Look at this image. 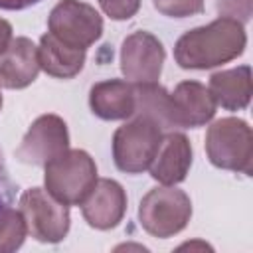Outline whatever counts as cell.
<instances>
[{
  "instance_id": "cell-11",
  "label": "cell",
  "mask_w": 253,
  "mask_h": 253,
  "mask_svg": "<svg viewBox=\"0 0 253 253\" xmlns=\"http://www.w3.org/2000/svg\"><path fill=\"white\" fill-rule=\"evenodd\" d=\"M38 49L28 38H16L0 53V85L22 89L38 75Z\"/></svg>"
},
{
  "instance_id": "cell-8",
  "label": "cell",
  "mask_w": 253,
  "mask_h": 253,
  "mask_svg": "<svg viewBox=\"0 0 253 253\" xmlns=\"http://www.w3.org/2000/svg\"><path fill=\"white\" fill-rule=\"evenodd\" d=\"M65 123L55 115L40 117L18 148V158L26 164H47L67 150Z\"/></svg>"
},
{
  "instance_id": "cell-19",
  "label": "cell",
  "mask_w": 253,
  "mask_h": 253,
  "mask_svg": "<svg viewBox=\"0 0 253 253\" xmlns=\"http://www.w3.org/2000/svg\"><path fill=\"white\" fill-rule=\"evenodd\" d=\"M14 184L10 180L8 168L4 164V156L0 152V223L4 221V217L8 215V211L12 210V200H14Z\"/></svg>"
},
{
  "instance_id": "cell-17",
  "label": "cell",
  "mask_w": 253,
  "mask_h": 253,
  "mask_svg": "<svg viewBox=\"0 0 253 253\" xmlns=\"http://www.w3.org/2000/svg\"><path fill=\"white\" fill-rule=\"evenodd\" d=\"M26 235V219L22 211L10 210L4 221L0 223V249H14L20 247Z\"/></svg>"
},
{
  "instance_id": "cell-15",
  "label": "cell",
  "mask_w": 253,
  "mask_h": 253,
  "mask_svg": "<svg viewBox=\"0 0 253 253\" xmlns=\"http://www.w3.org/2000/svg\"><path fill=\"white\" fill-rule=\"evenodd\" d=\"M38 63L40 67L53 75V77H73L81 71L85 63V49H75L59 40H55L51 34L42 36L40 47H38Z\"/></svg>"
},
{
  "instance_id": "cell-5",
  "label": "cell",
  "mask_w": 253,
  "mask_h": 253,
  "mask_svg": "<svg viewBox=\"0 0 253 253\" xmlns=\"http://www.w3.org/2000/svg\"><path fill=\"white\" fill-rule=\"evenodd\" d=\"M192 213L190 200L184 192L172 188L150 190L140 202V223L144 229L158 237H168L180 231Z\"/></svg>"
},
{
  "instance_id": "cell-3",
  "label": "cell",
  "mask_w": 253,
  "mask_h": 253,
  "mask_svg": "<svg viewBox=\"0 0 253 253\" xmlns=\"http://www.w3.org/2000/svg\"><path fill=\"white\" fill-rule=\"evenodd\" d=\"M160 142V126L146 117H138L136 121L123 125L113 136V154L117 168L128 174L150 168Z\"/></svg>"
},
{
  "instance_id": "cell-16",
  "label": "cell",
  "mask_w": 253,
  "mask_h": 253,
  "mask_svg": "<svg viewBox=\"0 0 253 253\" xmlns=\"http://www.w3.org/2000/svg\"><path fill=\"white\" fill-rule=\"evenodd\" d=\"M210 93L213 101L225 109H243L251 95L249 67L243 65L239 69L215 73L210 81Z\"/></svg>"
},
{
  "instance_id": "cell-4",
  "label": "cell",
  "mask_w": 253,
  "mask_h": 253,
  "mask_svg": "<svg viewBox=\"0 0 253 253\" xmlns=\"http://www.w3.org/2000/svg\"><path fill=\"white\" fill-rule=\"evenodd\" d=\"M47 26L55 40L75 49H87L103 32V20L97 10L77 0L59 2L51 10Z\"/></svg>"
},
{
  "instance_id": "cell-1",
  "label": "cell",
  "mask_w": 253,
  "mask_h": 253,
  "mask_svg": "<svg viewBox=\"0 0 253 253\" xmlns=\"http://www.w3.org/2000/svg\"><path fill=\"white\" fill-rule=\"evenodd\" d=\"M243 45L245 34L241 24L223 18L184 34L176 43L174 55L184 69H206L233 59L243 51Z\"/></svg>"
},
{
  "instance_id": "cell-12",
  "label": "cell",
  "mask_w": 253,
  "mask_h": 253,
  "mask_svg": "<svg viewBox=\"0 0 253 253\" xmlns=\"http://www.w3.org/2000/svg\"><path fill=\"white\" fill-rule=\"evenodd\" d=\"M192 164V148L184 134L172 132L162 138L160 148L150 164V176L164 186L178 184L186 178Z\"/></svg>"
},
{
  "instance_id": "cell-14",
  "label": "cell",
  "mask_w": 253,
  "mask_h": 253,
  "mask_svg": "<svg viewBox=\"0 0 253 253\" xmlns=\"http://www.w3.org/2000/svg\"><path fill=\"white\" fill-rule=\"evenodd\" d=\"M91 109L105 121L126 119L134 115V85L125 81H105L91 89Z\"/></svg>"
},
{
  "instance_id": "cell-10",
  "label": "cell",
  "mask_w": 253,
  "mask_h": 253,
  "mask_svg": "<svg viewBox=\"0 0 253 253\" xmlns=\"http://www.w3.org/2000/svg\"><path fill=\"white\" fill-rule=\"evenodd\" d=\"M126 208V198L115 180H99L89 192V200H83V215L89 225L99 229L115 227Z\"/></svg>"
},
{
  "instance_id": "cell-22",
  "label": "cell",
  "mask_w": 253,
  "mask_h": 253,
  "mask_svg": "<svg viewBox=\"0 0 253 253\" xmlns=\"http://www.w3.org/2000/svg\"><path fill=\"white\" fill-rule=\"evenodd\" d=\"M10 40H12V26L6 20H0V53L8 47Z\"/></svg>"
},
{
  "instance_id": "cell-18",
  "label": "cell",
  "mask_w": 253,
  "mask_h": 253,
  "mask_svg": "<svg viewBox=\"0 0 253 253\" xmlns=\"http://www.w3.org/2000/svg\"><path fill=\"white\" fill-rule=\"evenodd\" d=\"M154 6L172 18H184L202 12L204 0H154Z\"/></svg>"
},
{
  "instance_id": "cell-6",
  "label": "cell",
  "mask_w": 253,
  "mask_h": 253,
  "mask_svg": "<svg viewBox=\"0 0 253 253\" xmlns=\"http://www.w3.org/2000/svg\"><path fill=\"white\" fill-rule=\"evenodd\" d=\"M208 154L210 160L219 168L251 172V130L243 121L223 119L217 121L208 132Z\"/></svg>"
},
{
  "instance_id": "cell-13",
  "label": "cell",
  "mask_w": 253,
  "mask_h": 253,
  "mask_svg": "<svg viewBox=\"0 0 253 253\" xmlns=\"http://www.w3.org/2000/svg\"><path fill=\"white\" fill-rule=\"evenodd\" d=\"M174 103L176 123L182 128H196L208 123L215 113V101L202 83L196 81H184L176 87V91L170 95Z\"/></svg>"
},
{
  "instance_id": "cell-2",
  "label": "cell",
  "mask_w": 253,
  "mask_h": 253,
  "mask_svg": "<svg viewBox=\"0 0 253 253\" xmlns=\"http://www.w3.org/2000/svg\"><path fill=\"white\" fill-rule=\"evenodd\" d=\"M97 184V168L83 150L63 152L45 164L47 192L61 204H83Z\"/></svg>"
},
{
  "instance_id": "cell-20",
  "label": "cell",
  "mask_w": 253,
  "mask_h": 253,
  "mask_svg": "<svg viewBox=\"0 0 253 253\" xmlns=\"http://www.w3.org/2000/svg\"><path fill=\"white\" fill-rule=\"evenodd\" d=\"M103 10L113 20H128L138 10L140 0H99Z\"/></svg>"
},
{
  "instance_id": "cell-23",
  "label": "cell",
  "mask_w": 253,
  "mask_h": 253,
  "mask_svg": "<svg viewBox=\"0 0 253 253\" xmlns=\"http://www.w3.org/2000/svg\"><path fill=\"white\" fill-rule=\"evenodd\" d=\"M0 107H2V97H0Z\"/></svg>"
},
{
  "instance_id": "cell-9",
  "label": "cell",
  "mask_w": 253,
  "mask_h": 253,
  "mask_svg": "<svg viewBox=\"0 0 253 253\" xmlns=\"http://www.w3.org/2000/svg\"><path fill=\"white\" fill-rule=\"evenodd\" d=\"M164 47L148 32H136L128 36L121 51L123 73L136 83H154L162 71Z\"/></svg>"
},
{
  "instance_id": "cell-21",
  "label": "cell",
  "mask_w": 253,
  "mask_h": 253,
  "mask_svg": "<svg viewBox=\"0 0 253 253\" xmlns=\"http://www.w3.org/2000/svg\"><path fill=\"white\" fill-rule=\"evenodd\" d=\"M38 2H42V0H0V8L2 10H24Z\"/></svg>"
},
{
  "instance_id": "cell-7",
  "label": "cell",
  "mask_w": 253,
  "mask_h": 253,
  "mask_svg": "<svg viewBox=\"0 0 253 253\" xmlns=\"http://www.w3.org/2000/svg\"><path fill=\"white\" fill-rule=\"evenodd\" d=\"M22 215L26 219V227L40 241H59L69 227V210L67 204H55L49 196L43 194L42 188L28 190L22 200Z\"/></svg>"
}]
</instances>
